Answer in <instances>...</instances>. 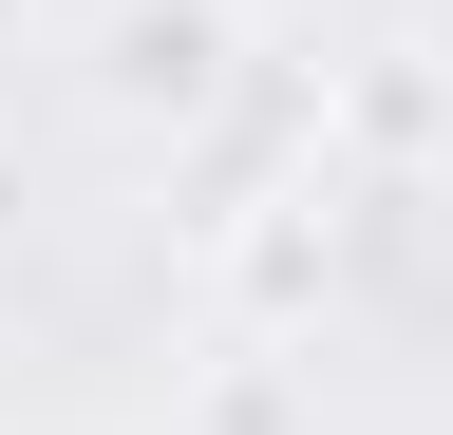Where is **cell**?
<instances>
[{
  "mask_svg": "<svg viewBox=\"0 0 453 435\" xmlns=\"http://www.w3.org/2000/svg\"><path fill=\"white\" fill-rule=\"evenodd\" d=\"M226 58H246V19H226V0H113V19H95V95H113L133 133L226 114Z\"/></svg>",
  "mask_w": 453,
  "mask_h": 435,
  "instance_id": "1",
  "label": "cell"
}]
</instances>
